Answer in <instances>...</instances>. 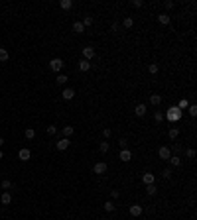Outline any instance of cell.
Masks as SVG:
<instances>
[{"instance_id":"obj_12","label":"cell","mask_w":197,"mask_h":220,"mask_svg":"<svg viewBox=\"0 0 197 220\" xmlns=\"http://www.w3.org/2000/svg\"><path fill=\"white\" fill-rule=\"evenodd\" d=\"M61 96H63L65 100H71L73 96H75V90H73V89H65L63 93H61Z\"/></svg>"},{"instance_id":"obj_3","label":"cell","mask_w":197,"mask_h":220,"mask_svg":"<svg viewBox=\"0 0 197 220\" xmlns=\"http://www.w3.org/2000/svg\"><path fill=\"white\" fill-rule=\"evenodd\" d=\"M158 157H160V159H169V157H172V151H169V147L162 145V147L158 150Z\"/></svg>"},{"instance_id":"obj_31","label":"cell","mask_w":197,"mask_h":220,"mask_svg":"<svg viewBox=\"0 0 197 220\" xmlns=\"http://www.w3.org/2000/svg\"><path fill=\"white\" fill-rule=\"evenodd\" d=\"M34 136H36V130H34V128H28V130H26V138H28V140H34Z\"/></svg>"},{"instance_id":"obj_38","label":"cell","mask_w":197,"mask_h":220,"mask_svg":"<svg viewBox=\"0 0 197 220\" xmlns=\"http://www.w3.org/2000/svg\"><path fill=\"white\" fill-rule=\"evenodd\" d=\"M154 118H156V122H162V120H164V114H162V112H156Z\"/></svg>"},{"instance_id":"obj_30","label":"cell","mask_w":197,"mask_h":220,"mask_svg":"<svg viewBox=\"0 0 197 220\" xmlns=\"http://www.w3.org/2000/svg\"><path fill=\"white\" fill-rule=\"evenodd\" d=\"M148 71H150L152 75H156V73H158V71H160V67L156 65V63H150V65H148Z\"/></svg>"},{"instance_id":"obj_43","label":"cell","mask_w":197,"mask_h":220,"mask_svg":"<svg viewBox=\"0 0 197 220\" xmlns=\"http://www.w3.org/2000/svg\"><path fill=\"white\" fill-rule=\"evenodd\" d=\"M4 144H6V141H4V138H0V147H2Z\"/></svg>"},{"instance_id":"obj_37","label":"cell","mask_w":197,"mask_h":220,"mask_svg":"<svg viewBox=\"0 0 197 220\" xmlns=\"http://www.w3.org/2000/svg\"><path fill=\"white\" fill-rule=\"evenodd\" d=\"M55 132H57V128H55V126H47V134H49V136H53Z\"/></svg>"},{"instance_id":"obj_6","label":"cell","mask_w":197,"mask_h":220,"mask_svg":"<svg viewBox=\"0 0 197 220\" xmlns=\"http://www.w3.org/2000/svg\"><path fill=\"white\" fill-rule=\"evenodd\" d=\"M69 144H71L69 138H63V140H59L55 145H57V150H59V151H63V150H67V147H69Z\"/></svg>"},{"instance_id":"obj_7","label":"cell","mask_w":197,"mask_h":220,"mask_svg":"<svg viewBox=\"0 0 197 220\" xmlns=\"http://www.w3.org/2000/svg\"><path fill=\"white\" fill-rule=\"evenodd\" d=\"M83 55H85V59H87V61H91L95 57V49L91 45L89 47H83Z\"/></svg>"},{"instance_id":"obj_34","label":"cell","mask_w":197,"mask_h":220,"mask_svg":"<svg viewBox=\"0 0 197 220\" xmlns=\"http://www.w3.org/2000/svg\"><path fill=\"white\" fill-rule=\"evenodd\" d=\"M162 175H164V179H169V177H172V169H164V171H162Z\"/></svg>"},{"instance_id":"obj_2","label":"cell","mask_w":197,"mask_h":220,"mask_svg":"<svg viewBox=\"0 0 197 220\" xmlns=\"http://www.w3.org/2000/svg\"><path fill=\"white\" fill-rule=\"evenodd\" d=\"M63 65H65V63H63V59H59V57H55V59L49 61V69L55 71V73H59V71L63 69Z\"/></svg>"},{"instance_id":"obj_15","label":"cell","mask_w":197,"mask_h":220,"mask_svg":"<svg viewBox=\"0 0 197 220\" xmlns=\"http://www.w3.org/2000/svg\"><path fill=\"white\" fill-rule=\"evenodd\" d=\"M160 102H162V96H160V94H152V96H150V104H154V106H158Z\"/></svg>"},{"instance_id":"obj_35","label":"cell","mask_w":197,"mask_h":220,"mask_svg":"<svg viewBox=\"0 0 197 220\" xmlns=\"http://www.w3.org/2000/svg\"><path fill=\"white\" fill-rule=\"evenodd\" d=\"M110 134H113V132H110V128H104V130H103V136H104V140H108V138H110Z\"/></svg>"},{"instance_id":"obj_14","label":"cell","mask_w":197,"mask_h":220,"mask_svg":"<svg viewBox=\"0 0 197 220\" xmlns=\"http://www.w3.org/2000/svg\"><path fill=\"white\" fill-rule=\"evenodd\" d=\"M73 32H75V33H83L85 32V26L81 22H75V24H73Z\"/></svg>"},{"instance_id":"obj_16","label":"cell","mask_w":197,"mask_h":220,"mask_svg":"<svg viewBox=\"0 0 197 220\" xmlns=\"http://www.w3.org/2000/svg\"><path fill=\"white\" fill-rule=\"evenodd\" d=\"M134 112H136V116H144L146 114V104H138Z\"/></svg>"},{"instance_id":"obj_11","label":"cell","mask_w":197,"mask_h":220,"mask_svg":"<svg viewBox=\"0 0 197 220\" xmlns=\"http://www.w3.org/2000/svg\"><path fill=\"white\" fill-rule=\"evenodd\" d=\"M118 157H120L122 161H124V163H126V161H130L132 159V153L128 150H120V155H118Z\"/></svg>"},{"instance_id":"obj_8","label":"cell","mask_w":197,"mask_h":220,"mask_svg":"<svg viewBox=\"0 0 197 220\" xmlns=\"http://www.w3.org/2000/svg\"><path fill=\"white\" fill-rule=\"evenodd\" d=\"M18 157H20L22 161H28L30 157H32V153H30V150H26V147H24V150L18 151Z\"/></svg>"},{"instance_id":"obj_41","label":"cell","mask_w":197,"mask_h":220,"mask_svg":"<svg viewBox=\"0 0 197 220\" xmlns=\"http://www.w3.org/2000/svg\"><path fill=\"white\" fill-rule=\"evenodd\" d=\"M185 153H187V157H189V159H193V157H195V150H187Z\"/></svg>"},{"instance_id":"obj_42","label":"cell","mask_w":197,"mask_h":220,"mask_svg":"<svg viewBox=\"0 0 197 220\" xmlns=\"http://www.w3.org/2000/svg\"><path fill=\"white\" fill-rule=\"evenodd\" d=\"M110 195H113V199H116V197H118V195H120V193H118V191H116V189H113V193H110Z\"/></svg>"},{"instance_id":"obj_32","label":"cell","mask_w":197,"mask_h":220,"mask_svg":"<svg viewBox=\"0 0 197 220\" xmlns=\"http://www.w3.org/2000/svg\"><path fill=\"white\" fill-rule=\"evenodd\" d=\"M187 112L191 114V116H197V106H195V104H189V106H187Z\"/></svg>"},{"instance_id":"obj_36","label":"cell","mask_w":197,"mask_h":220,"mask_svg":"<svg viewBox=\"0 0 197 220\" xmlns=\"http://www.w3.org/2000/svg\"><path fill=\"white\" fill-rule=\"evenodd\" d=\"M118 145H120V150H126V145H128V141L124 140V138H120V141H118Z\"/></svg>"},{"instance_id":"obj_13","label":"cell","mask_w":197,"mask_h":220,"mask_svg":"<svg viewBox=\"0 0 197 220\" xmlns=\"http://www.w3.org/2000/svg\"><path fill=\"white\" fill-rule=\"evenodd\" d=\"M79 69H81V71H89V69H91V61L81 59V61H79Z\"/></svg>"},{"instance_id":"obj_29","label":"cell","mask_w":197,"mask_h":220,"mask_svg":"<svg viewBox=\"0 0 197 220\" xmlns=\"http://www.w3.org/2000/svg\"><path fill=\"white\" fill-rule=\"evenodd\" d=\"M8 51H6L4 47H0V61H8Z\"/></svg>"},{"instance_id":"obj_9","label":"cell","mask_w":197,"mask_h":220,"mask_svg":"<svg viewBox=\"0 0 197 220\" xmlns=\"http://www.w3.org/2000/svg\"><path fill=\"white\" fill-rule=\"evenodd\" d=\"M142 212H144V208H142L140 204H132V206H130V214H132V216H140Z\"/></svg>"},{"instance_id":"obj_18","label":"cell","mask_w":197,"mask_h":220,"mask_svg":"<svg viewBox=\"0 0 197 220\" xmlns=\"http://www.w3.org/2000/svg\"><path fill=\"white\" fill-rule=\"evenodd\" d=\"M108 147H110V144H108L107 140H104V141H101V144H99V150L103 151V153H107V151H108Z\"/></svg>"},{"instance_id":"obj_28","label":"cell","mask_w":197,"mask_h":220,"mask_svg":"<svg viewBox=\"0 0 197 220\" xmlns=\"http://www.w3.org/2000/svg\"><path fill=\"white\" fill-rule=\"evenodd\" d=\"M67 79H69V77H67V75H61V73H59V75H57V84H65L67 83Z\"/></svg>"},{"instance_id":"obj_1","label":"cell","mask_w":197,"mask_h":220,"mask_svg":"<svg viewBox=\"0 0 197 220\" xmlns=\"http://www.w3.org/2000/svg\"><path fill=\"white\" fill-rule=\"evenodd\" d=\"M181 114H183L181 110H179L178 106H174V108H169V110H168V114H166V118H168L169 122H178L179 118H181Z\"/></svg>"},{"instance_id":"obj_10","label":"cell","mask_w":197,"mask_h":220,"mask_svg":"<svg viewBox=\"0 0 197 220\" xmlns=\"http://www.w3.org/2000/svg\"><path fill=\"white\" fill-rule=\"evenodd\" d=\"M0 202H2V204H10V202H12V195H10L8 191L2 193V195H0Z\"/></svg>"},{"instance_id":"obj_22","label":"cell","mask_w":197,"mask_h":220,"mask_svg":"<svg viewBox=\"0 0 197 220\" xmlns=\"http://www.w3.org/2000/svg\"><path fill=\"white\" fill-rule=\"evenodd\" d=\"M168 136H169V140H175V138L179 136V130H178V128H172V130L168 132Z\"/></svg>"},{"instance_id":"obj_39","label":"cell","mask_w":197,"mask_h":220,"mask_svg":"<svg viewBox=\"0 0 197 220\" xmlns=\"http://www.w3.org/2000/svg\"><path fill=\"white\" fill-rule=\"evenodd\" d=\"M142 4H144V2H142V0H132V6H134V8H140Z\"/></svg>"},{"instance_id":"obj_19","label":"cell","mask_w":197,"mask_h":220,"mask_svg":"<svg viewBox=\"0 0 197 220\" xmlns=\"http://www.w3.org/2000/svg\"><path fill=\"white\" fill-rule=\"evenodd\" d=\"M0 189H4V191H10V189H12V181H8V179H4V181L0 183Z\"/></svg>"},{"instance_id":"obj_40","label":"cell","mask_w":197,"mask_h":220,"mask_svg":"<svg viewBox=\"0 0 197 220\" xmlns=\"http://www.w3.org/2000/svg\"><path fill=\"white\" fill-rule=\"evenodd\" d=\"M164 6H166L168 10H172V8H174V2H172V0H166V2H164Z\"/></svg>"},{"instance_id":"obj_23","label":"cell","mask_w":197,"mask_h":220,"mask_svg":"<svg viewBox=\"0 0 197 220\" xmlns=\"http://www.w3.org/2000/svg\"><path fill=\"white\" fill-rule=\"evenodd\" d=\"M158 22L166 26V24H169V16H168V14H160V16H158Z\"/></svg>"},{"instance_id":"obj_4","label":"cell","mask_w":197,"mask_h":220,"mask_svg":"<svg viewBox=\"0 0 197 220\" xmlns=\"http://www.w3.org/2000/svg\"><path fill=\"white\" fill-rule=\"evenodd\" d=\"M93 173H97V175H104V173H107V163H103V161H99V163H95V167H93Z\"/></svg>"},{"instance_id":"obj_25","label":"cell","mask_w":197,"mask_h":220,"mask_svg":"<svg viewBox=\"0 0 197 220\" xmlns=\"http://www.w3.org/2000/svg\"><path fill=\"white\" fill-rule=\"evenodd\" d=\"M122 26H124V28H132V26H134V20H132V18H124V20H122Z\"/></svg>"},{"instance_id":"obj_27","label":"cell","mask_w":197,"mask_h":220,"mask_svg":"<svg viewBox=\"0 0 197 220\" xmlns=\"http://www.w3.org/2000/svg\"><path fill=\"white\" fill-rule=\"evenodd\" d=\"M169 163L174 165V167H179V165H181V159H179V157H175V155H172V157H169Z\"/></svg>"},{"instance_id":"obj_21","label":"cell","mask_w":197,"mask_h":220,"mask_svg":"<svg viewBox=\"0 0 197 220\" xmlns=\"http://www.w3.org/2000/svg\"><path fill=\"white\" fill-rule=\"evenodd\" d=\"M73 132H75V128H73V126H65V128H63V136L69 138V136H73Z\"/></svg>"},{"instance_id":"obj_17","label":"cell","mask_w":197,"mask_h":220,"mask_svg":"<svg viewBox=\"0 0 197 220\" xmlns=\"http://www.w3.org/2000/svg\"><path fill=\"white\" fill-rule=\"evenodd\" d=\"M187 106H189V100H187V99H181V100L178 102V108L181 110V112H183V110H185Z\"/></svg>"},{"instance_id":"obj_5","label":"cell","mask_w":197,"mask_h":220,"mask_svg":"<svg viewBox=\"0 0 197 220\" xmlns=\"http://www.w3.org/2000/svg\"><path fill=\"white\" fill-rule=\"evenodd\" d=\"M142 181H144V185H154L156 177H154V173H150V171H146V173L142 175Z\"/></svg>"},{"instance_id":"obj_20","label":"cell","mask_w":197,"mask_h":220,"mask_svg":"<svg viewBox=\"0 0 197 220\" xmlns=\"http://www.w3.org/2000/svg\"><path fill=\"white\" fill-rule=\"evenodd\" d=\"M146 193H148L150 197H154L156 193H158V189H156V185H146Z\"/></svg>"},{"instance_id":"obj_24","label":"cell","mask_w":197,"mask_h":220,"mask_svg":"<svg viewBox=\"0 0 197 220\" xmlns=\"http://www.w3.org/2000/svg\"><path fill=\"white\" fill-rule=\"evenodd\" d=\"M59 6H61L63 10H69L71 6H73V2H71V0H61V2H59Z\"/></svg>"},{"instance_id":"obj_26","label":"cell","mask_w":197,"mask_h":220,"mask_svg":"<svg viewBox=\"0 0 197 220\" xmlns=\"http://www.w3.org/2000/svg\"><path fill=\"white\" fill-rule=\"evenodd\" d=\"M114 208H116V206H114V202H110V201L104 202V210H107V212H114Z\"/></svg>"},{"instance_id":"obj_44","label":"cell","mask_w":197,"mask_h":220,"mask_svg":"<svg viewBox=\"0 0 197 220\" xmlns=\"http://www.w3.org/2000/svg\"><path fill=\"white\" fill-rule=\"evenodd\" d=\"M2 157H4V153H2V150H0V161H2Z\"/></svg>"},{"instance_id":"obj_33","label":"cell","mask_w":197,"mask_h":220,"mask_svg":"<svg viewBox=\"0 0 197 220\" xmlns=\"http://www.w3.org/2000/svg\"><path fill=\"white\" fill-rule=\"evenodd\" d=\"M81 24H83V26H91V24H93V16H87Z\"/></svg>"}]
</instances>
